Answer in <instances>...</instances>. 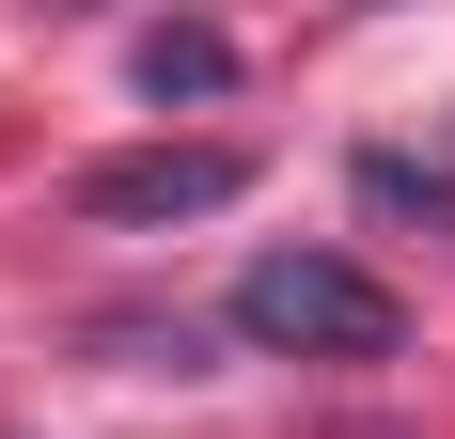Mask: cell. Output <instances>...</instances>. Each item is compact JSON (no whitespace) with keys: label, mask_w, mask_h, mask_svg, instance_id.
Masks as SVG:
<instances>
[{"label":"cell","mask_w":455,"mask_h":439,"mask_svg":"<svg viewBox=\"0 0 455 439\" xmlns=\"http://www.w3.org/2000/svg\"><path fill=\"white\" fill-rule=\"evenodd\" d=\"M362 204H377V220H424V235H455V157H424V141H362Z\"/></svg>","instance_id":"cell-4"},{"label":"cell","mask_w":455,"mask_h":439,"mask_svg":"<svg viewBox=\"0 0 455 439\" xmlns=\"http://www.w3.org/2000/svg\"><path fill=\"white\" fill-rule=\"evenodd\" d=\"M251 188V141H141V157H94L79 220L94 235H173V220H220Z\"/></svg>","instance_id":"cell-2"},{"label":"cell","mask_w":455,"mask_h":439,"mask_svg":"<svg viewBox=\"0 0 455 439\" xmlns=\"http://www.w3.org/2000/svg\"><path fill=\"white\" fill-rule=\"evenodd\" d=\"M141 94H157V110H204V94H235V32L220 16H157V32H141Z\"/></svg>","instance_id":"cell-3"},{"label":"cell","mask_w":455,"mask_h":439,"mask_svg":"<svg viewBox=\"0 0 455 439\" xmlns=\"http://www.w3.org/2000/svg\"><path fill=\"white\" fill-rule=\"evenodd\" d=\"M220 330L267 346V361H393L409 346V299H393L377 267H346V251H251Z\"/></svg>","instance_id":"cell-1"}]
</instances>
